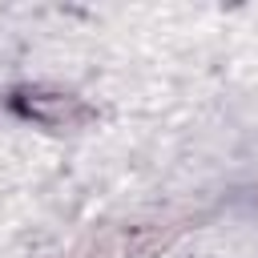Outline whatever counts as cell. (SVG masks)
Returning <instances> with one entry per match:
<instances>
[{"label": "cell", "mask_w": 258, "mask_h": 258, "mask_svg": "<svg viewBox=\"0 0 258 258\" xmlns=\"http://www.w3.org/2000/svg\"><path fill=\"white\" fill-rule=\"evenodd\" d=\"M16 109L28 113V117H36V121L48 125V129H73V125L89 121V109H85L77 97H69V93L24 89V93H16Z\"/></svg>", "instance_id": "cell-1"}, {"label": "cell", "mask_w": 258, "mask_h": 258, "mask_svg": "<svg viewBox=\"0 0 258 258\" xmlns=\"http://www.w3.org/2000/svg\"><path fill=\"white\" fill-rule=\"evenodd\" d=\"M189 218H165V222H145L133 226L129 234H121V258H153L165 246H173L185 234Z\"/></svg>", "instance_id": "cell-2"}, {"label": "cell", "mask_w": 258, "mask_h": 258, "mask_svg": "<svg viewBox=\"0 0 258 258\" xmlns=\"http://www.w3.org/2000/svg\"><path fill=\"white\" fill-rule=\"evenodd\" d=\"M64 258H121V234H117V230L89 234V238H85V242H77Z\"/></svg>", "instance_id": "cell-3"}]
</instances>
